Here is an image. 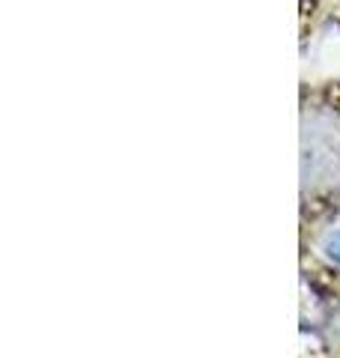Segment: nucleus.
<instances>
[{"label": "nucleus", "mask_w": 340, "mask_h": 358, "mask_svg": "<svg viewBox=\"0 0 340 358\" xmlns=\"http://www.w3.org/2000/svg\"><path fill=\"white\" fill-rule=\"evenodd\" d=\"M325 251H328V257H332V260H337V263H340V230L328 236V242H325Z\"/></svg>", "instance_id": "1"}, {"label": "nucleus", "mask_w": 340, "mask_h": 358, "mask_svg": "<svg viewBox=\"0 0 340 358\" xmlns=\"http://www.w3.org/2000/svg\"><path fill=\"white\" fill-rule=\"evenodd\" d=\"M325 99L340 110V84H332V87H328V90H325Z\"/></svg>", "instance_id": "2"}]
</instances>
